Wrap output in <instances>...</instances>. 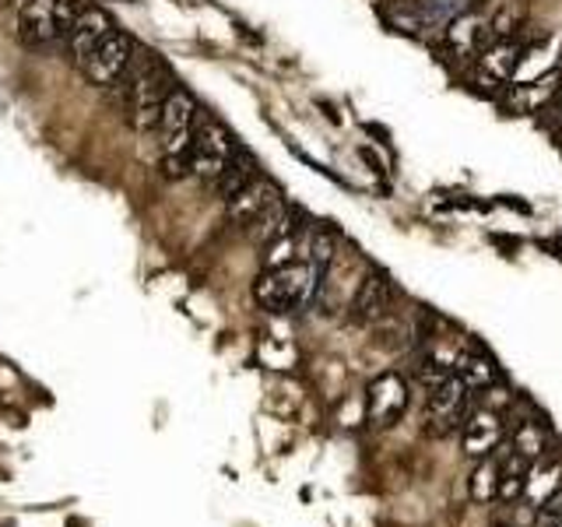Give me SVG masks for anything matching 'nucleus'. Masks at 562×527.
Wrapping results in <instances>:
<instances>
[{
    "label": "nucleus",
    "mask_w": 562,
    "mask_h": 527,
    "mask_svg": "<svg viewBox=\"0 0 562 527\" xmlns=\"http://www.w3.org/2000/svg\"><path fill=\"white\" fill-rule=\"evenodd\" d=\"M321 268L310 260H292L285 268H268L254 285L260 310L268 313H299L321 292Z\"/></svg>",
    "instance_id": "1"
},
{
    "label": "nucleus",
    "mask_w": 562,
    "mask_h": 527,
    "mask_svg": "<svg viewBox=\"0 0 562 527\" xmlns=\"http://www.w3.org/2000/svg\"><path fill=\"white\" fill-rule=\"evenodd\" d=\"M198 102L187 92L172 88L162 102V116H158V131H162V172L169 180H183L190 176V141L198 131Z\"/></svg>",
    "instance_id": "2"
},
{
    "label": "nucleus",
    "mask_w": 562,
    "mask_h": 527,
    "mask_svg": "<svg viewBox=\"0 0 562 527\" xmlns=\"http://www.w3.org/2000/svg\"><path fill=\"white\" fill-rule=\"evenodd\" d=\"M78 8L75 0H29L22 8V18H18V32L29 46H49L64 40L75 25Z\"/></svg>",
    "instance_id": "3"
},
{
    "label": "nucleus",
    "mask_w": 562,
    "mask_h": 527,
    "mask_svg": "<svg viewBox=\"0 0 562 527\" xmlns=\"http://www.w3.org/2000/svg\"><path fill=\"white\" fill-rule=\"evenodd\" d=\"M131 57H134L131 35H123L120 29H110V32H105L102 40L78 60V67H81V75H85L88 81H92V85H116L123 75H127Z\"/></svg>",
    "instance_id": "4"
},
{
    "label": "nucleus",
    "mask_w": 562,
    "mask_h": 527,
    "mask_svg": "<svg viewBox=\"0 0 562 527\" xmlns=\"http://www.w3.org/2000/svg\"><path fill=\"white\" fill-rule=\"evenodd\" d=\"M471 415V391L457 373H447L439 383L429 386V433L450 436L468 422Z\"/></svg>",
    "instance_id": "5"
},
{
    "label": "nucleus",
    "mask_w": 562,
    "mask_h": 527,
    "mask_svg": "<svg viewBox=\"0 0 562 527\" xmlns=\"http://www.w3.org/2000/svg\"><path fill=\"white\" fill-rule=\"evenodd\" d=\"M233 155H236L233 137H228L222 123L198 120V131H193V141H190V176H201V180L215 183Z\"/></svg>",
    "instance_id": "6"
},
{
    "label": "nucleus",
    "mask_w": 562,
    "mask_h": 527,
    "mask_svg": "<svg viewBox=\"0 0 562 527\" xmlns=\"http://www.w3.org/2000/svg\"><path fill=\"white\" fill-rule=\"evenodd\" d=\"M172 92V88L166 85V75H162V67H140L134 81H131V123L140 131V134H148L158 127V116H162V102L166 96Z\"/></svg>",
    "instance_id": "7"
},
{
    "label": "nucleus",
    "mask_w": 562,
    "mask_h": 527,
    "mask_svg": "<svg viewBox=\"0 0 562 527\" xmlns=\"http://www.w3.org/2000/svg\"><path fill=\"white\" fill-rule=\"evenodd\" d=\"M408 401H412V394H408L404 377L383 373L369 383V391H366V415L376 429H386V426H394V422H401V415L408 412Z\"/></svg>",
    "instance_id": "8"
},
{
    "label": "nucleus",
    "mask_w": 562,
    "mask_h": 527,
    "mask_svg": "<svg viewBox=\"0 0 562 527\" xmlns=\"http://www.w3.org/2000/svg\"><path fill=\"white\" fill-rule=\"evenodd\" d=\"M391 281H386V274L373 271V274H366L359 281V289L356 295H351V321H359V324H376L386 316V310H391Z\"/></svg>",
    "instance_id": "9"
},
{
    "label": "nucleus",
    "mask_w": 562,
    "mask_h": 527,
    "mask_svg": "<svg viewBox=\"0 0 562 527\" xmlns=\"http://www.w3.org/2000/svg\"><path fill=\"white\" fill-rule=\"evenodd\" d=\"M461 439H464V453L474 457V461H482V457H492L499 450L503 426L492 412L479 408V412H471L468 422L461 426Z\"/></svg>",
    "instance_id": "10"
},
{
    "label": "nucleus",
    "mask_w": 562,
    "mask_h": 527,
    "mask_svg": "<svg viewBox=\"0 0 562 527\" xmlns=\"http://www.w3.org/2000/svg\"><path fill=\"white\" fill-rule=\"evenodd\" d=\"M559 57H562V43L555 40V35H541L538 43H531V46H524V49H520V60H517V70H514V81H517V85L541 81V78L555 67Z\"/></svg>",
    "instance_id": "11"
},
{
    "label": "nucleus",
    "mask_w": 562,
    "mask_h": 527,
    "mask_svg": "<svg viewBox=\"0 0 562 527\" xmlns=\"http://www.w3.org/2000/svg\"><path fill=\"white\" fill-rule=\"evenodd\" d=\"M274 201H278V190H274L268 180H260V176H257V180H254L250 187L239 190L236 198H233V201H225V204H228V218H233L236 225H246V228H250Z\"/></svg>",
    "instance_id": "12"
},
{
    "label": "nucleus",
    "mask_w": 562,
    "mask_h": 527,
    "mask_svg": "<svg viewBox=\"0 0 562 527\" xmlns=\"http://www.w3.org/2000/svg\"><path fill=\"white\" fill-rule=\"evenodd\" d=\"M562 492V464L559 461H535L531 471H527V482H524V492L520 500H527L535 509H541L544 503H552Z\"/></svg>",
    "instance_id": "13"
},
{
    "label": "nucleus",
    "mask_w": 562,
    "mask_h": 527,
    "mask_svg": "<svg viewBox=\"0 0 562 527\" xmlns=\"http://www.w3.org/2000/svg\"><path fill=\"white\" fill-rule=\"evenodd\" d=\"M113 29V22L105 18L102 11H81L78 18H75V25H70V32H67V40H70V53H75V64L85 57L88 49H92L105 32Z\"/></svg>",
    "instance_id": "14"
},
{
    "label": "nucleus",
    "mask_w": 562,
    "mask_h": 527,
    "mask_svg": "<svg viewBox=\"0 0 562 527\" xmlns=\"http://www.w3.org/2000/svg\"><path fill=\"white\" fill-rule=\"evenodd\" d=\"M520 43L517 40H496V43H488L482 49V67H485V75L488 78H496V81H506V78H514V70H517V60H520Z\"/></svg>",
    "instance_id": "15"
},
{
    "label": "nucleus",
    "mask_w": 562,
    "mask_h": 527,
    "mask_svg": "<svg viewBox=\"0 0 562 527\" xmlns=\"http://www.w3.org/2000/svg\"><path fill=\"white\" fill-rule=\"evenodd\" d=\"M453 373L461 377L468 391H488V386H496V380H499L496 366H492L485 356H479V351H468V356L457 359Z\"/></svg>",
    "instance_id": "16"
},
{
    "label": "nucleus",
    "mask_w": 562,
    "mask_h": 527,
    "mask_svg": "<svg viewBox=\"0 0 562 527\" xmlns=\"http://www.w3.org/2000/svg\"><path fill=\"white\" fill-rule=\"evenodd\" d=\"M257 180V172H254V162L246 155H233L225 162V169L218 172V180H215V187H218V193H222V201H233L239 190H246Z\"/></svg>",
    "instance_id": "17"
},
{
    "label": "nucleus",
    "mask_w": 562,
    "mask_h": 527,
    "mask_svg": "<svg viewBox=\"0 0 562 527\" xmlns=\"http://www.w3.org/2000/svg\"><path fill=\"white\" fill-rule=\"evenodd\" d=\"M447 43L457 49V53H474L482 43H485V25L479 22V14H461L453 18L450 29H447Z\"/></svg>",
    "instance_id": "18"
},
{
    "label": "nucleus",
    "mask_w": 562,
    "mask_h": 527,
    "mask_svg": "<svg viewBox=\"0 0 562 527\" xmlns=\"http://www.w3.org/2000/svg\"><path fill=\"white\" fill-rule=\"evenodd\" d=\"M527 471H531V461L509 450L506 461H499V500H506V503L520 500L524 482H527Z\"/></svg>",
    "instance_id": "19"
},
{
    "label": "nucleus",
    "mask_w": 562,
    "mask_h": 527,
    "mask_svg": "<svg viewBox=\"0 0 562 527\" xmlns=\"http://www.w3.org/2000/svg\"><path fill=\"white\" fill-rule=\"evenodd\" d=\"M471 500L479 506L499 500V461H492V457L479 461V468L471 474Z\"/></svg>",
    "instance_id": "20"
},
{
    "label": "nucleus",
    "mask_w": 562,
    "mask_h": 527,
    "mask_svg": "<svg viewBox=\"0 0 562 527\" xmlns=\"http://www.w3.org/2000/svg\"><path fill=\"white\" fill-rule=\"evenodd\" d=\"M544 447H549V436H544V429L538 426V422L527 418V422H520V426H517L514 447H509V450L527 457V461L535 464V461H541V457H544Z\"/></svg>",
    "instance_id": "21"
},
{
    "label": "nucleus",
    "mask_w": 562,
    "mask_h": 527,
    "mask_svg": "<svg viewBox=\"0 0 562 527\" xmlns=\"http://www.w3.org/2000/svg\"><path fill=\"white\" fill-rule=\"evenodd\" d=\"M292 260H299V236H295V228L274 236L271 243H263V271H268V268H285V264H292Z\"/></svg>",
    "instance_id": "22"
},
{
    "label": "nucleus",
    "mask_w": 562,
    "mask_h": 527,
    "mask_svg": "<svg viewBox=\"0 0 562 527\" xmlns=\"http://www.w3.org/2000/svg\"><path fill=\"white\" fill-rule=\"evenodd\" d=\"M524 25V8L520 4H509L503 8L496 18H492V25H488V40L496 43V40H514V32Z\"/></svg>",
    "instance_id": "23"
},
{
    "label": "nucleus",
    "mask_w": 562,
    "mask_h": 527,
    "mask_svg": "<svg viewBox=\"0 0 562 527\" xmlns=\"http://www.w3.org/2000/svg\"><path fill=\"white\" fill-rule=\"evenodd\" d=\"M330 257H334V243H330V236L327 233H313V239H310V264H316V268H327L330 264Z\"/></svg>",
    "instance_id": "24"
},
{
    "label": "nucleus",
    "mask_w": 562,
    "mask_h": 527,
    "mask_svg": "<svg viewBox=\"0 0 562 527\" xmlns=\"http://www.w3.org/2000/svg\"><path fill=\"white\" fill-rule=\"evenodd\" d=\"M552 113L562 120V88H559V92H555V99H552Z\"/></svg>",
    "instance_id": "25"
},
{
    "label": "nucleus",
    "mask_w": 562,
    "mask_h": 527,
    "mask_svg": "<svg viewBox=\"0 0 562 527\" xmlns=\"http://www.w3.org/2000/svg\"><path fill=\"white\" fill-rule=\"evenodd\" d=\"M499 527H514V524H499Z\"/></svg>",
    "instance_id": "26"
}]
</instances>
